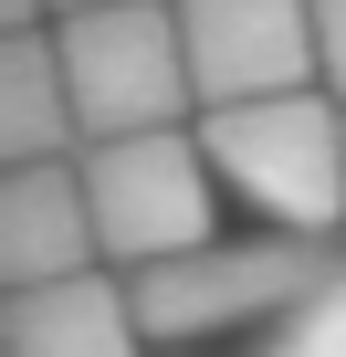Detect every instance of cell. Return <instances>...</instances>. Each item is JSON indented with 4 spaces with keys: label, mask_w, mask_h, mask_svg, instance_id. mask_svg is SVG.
Wrapping results in <instances>:
<instances>
[{
    "label": "cell",
    "mask_w": 346,
    "mask_h": 357,
    "mask_svg": "<svg viewBox=\"0 0 346 357\" xmlns=\"http://www.w3.org/2000/svg\"><path fill=\"white\" fill-rule=\"evenodd\" d=\"M53 53H63V84H74V126L84 147H116V137H157L200 105L189 84V32L168 0H116V11H74L53 22Z\"/></svg>",
    "instance_id": "obj_1"
},
{
    "label": "cell",
    "mask_w": 346,
    "mask_h": 357,
    "mask_svg": "<svg viewBox=\"0 0 346 357\" xmlns=\"http://www.w3.org/2000/svg\"><path fill=\"white\" fill-rule=\"evenodd\" d=\"M200 147L210 168L231 178V190L252 211H273L283 231L325 242L346 221V105L336 95H262V105H221L200 116Z\"/></svg>",
    "instance_id": "obj_2"
},
{
    "label": "cell",
    "mask_w": 346,
    "mask_h": 357,
    "mask_svg": "<svg viewBox=\"0 0 346 357\" xmlns=\"http://www.w3.org/2000/svg\"><path fill=\"white\" fill-rule=\"evenodd\" d=\"M325 273H346V252L304 242V231H283V242H200V252H168V263L126 273V305H136L147 336H221V326H252V315L262 326L294 315Z\"/></svg>",
    "instance_id": "obj_3"
},
{
    "label": "cell",
    "mask_w": 346,
    "mask_h": 357,
    "mask_svg": "<svg viewBox=\"0 0 346 357\" xmlns=\"http://www.w3.org/2000/svg\"><path fill=\"white\" fill-rule=\"evenodd\" d=\"M84 200H95L105 263H126V273H147L168 252H200L210 242V147L189 126L84 147Z\"/></svg>",
    "instance_id": "obj_4"
},
{
    "label": "cell",
    "mask_w": 346,
    "mask_h": 357,
    "mask_svg": "<svg viewBox=\"0 0 346 357\" xmlns=\"http://www.w3.org/2000/svg\"><path fill=\"white\" fill-rule=\"evenodd\" d=\"M179 32H189L200 116L304 95V74H315V0H179Z\"/></svg>",
    "instance_id": "obj_5"
},
{
    "label": "cell",
    "mask_w": 346,
    "mask_h": 357,
    "mask_svg": "<svg viewBox=\"0 0 346 357\" xmlns=\"http://www.w3.org/2000/svg\"><path fill=\"white\" fill-rule=\"evenodd\" d=\"M95 200H84V168L42 158V168H11L0 178V284L11 294H42V284H74L95 273Z\"/></svg>",
    "instance_id": "obj_6"
},
{
    "label": "cell",
    "mask_w": 346,
    "mask_h": 357,
    "mask_svg": "<svg viewBox=\"0 0 346 357\" xmlns=\"http://www.w3.org/2000/svg\"><path fill=\"white\" fill-rule=\"evenodd\" d=\"M136 336L147 326H136L126 284H105V273L11 294V315H0V357H136Z\"/></svg>",
    "instance_id": "obj_7"
},
{
    "label": "cell",
    "mask_w": 346,
    "mask_h": 357,
    "mask_svg": "<svg viewBox=\"0 0 346 357\" xmlns=\"http://www.w3.org/2000/svg\"><path fill=\"white\" fill-rule=\"evenodd\" d=\"M74 137L84 126H74V84H63L53 32H11V53H0V158H11V168H42Z\"/></svg>",
    "instance_id": "obj_8"
},
{
    "label": "cell",
    "mask_w": 346,
    "mask_h": 357,
    "mask_svg": "<svg viewBox=\"0 0 346 357\" xmlns=\"http://www.w3.org/2000/svg\"><path fill=\"white\" fill-rule=\"evenodd\" d=\"M262 357H346V273H325L294 315L262 326Z\"/></svg>",
    "instance_id": "obj_9"
},
{
    "label": "cell",
    "mask_w": 346,
    "mask_h": 357,
    "mask_svg": "<svg viewBox=\"0 0 346 357\" xmlns=\"http://www.w3.org/2000/svg\"><path fill=\"white\" fill-rule=\"evenodd\" d=\"M315 74H325L336 105H346V0H315Z\"/></svg>",
    "instance_id": "obj_10"
},
{
    "label": "cell",
    "mask_w": 346,
    "mask_h": 357,
    "mask_svg": "<svg viewBox=\"0 0 346 357\" xmlns=\"http://www.w3.org/2000/svg\"><path fill=\"white\" fill-rule=\"evenodd\" d=\"M0 11H11V32H42V22H53V0H0Z\"/></svg>",
    "instance_id": "obj_11"
},
{
    "label": "cell",
    "mask_w": 346,
    "mask_h": 357,
    "mask_svg": "<svg viewBox=\"0 0 346 357\" xmlns=\"http://www.w3.org/2000/svg\"><path fill=\"white\" fill-rule=\"evenodd\" d=\"M74 11H116V0H53V22H74Z\"/></svg>",
    "instance_id": "obj_12"
}]
</instances>
